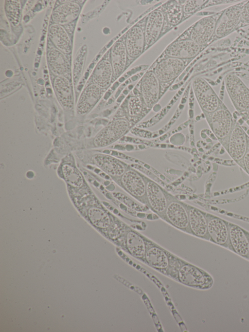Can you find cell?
<instances>
[{"label": "cell", "instance_id": "obj_6", "mask_svg": "<svg viewBox=\"0 0 249 332\" xmlns=\"http://www.w3.org/2000/svg\"><path fill=\"white\" fill-rule=\"evenodd\" d=\"M243 4L227 8L218 17L216 22L214 35L217 38L224 37L240 25L241 12Z\"/></svg>", "mask_w": 249, "mask_h": 332}, {"label": "cell", "instance_id": "obj_30", "mask_svg": "<svg viewBox=\"0 0 249 332\" xmlns=\"http://www.w3.org/2000/svg\"><path fill=\"white\" fill-rule=\"evenodd\" d=\"M62 175L66 183L75 187H81L84 180L80 172L75 167L65 164L62 167Z\"/></svg>", "mask_w": 249, "mask_h": 332}, {"label": "cell", "instance_id": "obj_28", "mask_svg": "<svg viewBox=\"0 0 249 332\" xmlns=\"http://www.w3.org/2000/svg\"><path fill=\"white\" fill-rule=\"evenodd\" d=\"M126 246L130 254L136 257L143 256L145 246L142 239L134 232H129L126 236Z\"/></svg>", "mask_w": 249, "mask_h": 332}, {"label": "cell", "instance_id": "obj_37", "mask_svg": "<svg viewBox=\"0 0 249 332\" xmlns=\"http://www.w3.org/2000/svg\"><path fill=\"white\" fill-rule=\"evenodd\" d=\"M243 169L249 175V136L248 137V147L243 158Z\"/></svg>", "mask_w": 249, "mask_h": 332}, {"label": "cell", "instance_id": "obj_25", "mask_svg": "<svg viewBox=\"0 0 249 332\" xmlns=\"http://www.w3.org/2000/svg\"><path fill=\"white\" fill-rule=\"evenodd\" d=\"M127 55L125 44L121 41L115 43L111 50V64L114 76H118L123 72L126 64Z\"/></svg>", "mask_w": 249, "mask_h": 332}, {"label": "cell", "instance_id": "obj_5", "mask_svg": "<svg viewBox=\"0 0 249 332\" xmlns=\"http://www.w3.org/2000/svg\"><path fill=\"white\" fill-rule=\"evenodd\" d=\"M248 135L236 121L229 137L226 150L232 159L242 168L243 158L248 147Z\"/></svg>", "mask_w": 249, "mask_h": 332}, {"label": "cell", "instance_id": "obj_23", "mask_svg": "<svg viewBox=\"0 0 249 332\" xmlns=\"http://www.w3.org/2000/svg\"><path fill=\"white\" fill-rule=\"evenodd\" d=\"M47 60L50 70L54 74L62 76L69 72L70 62L60 50L55 48L50 50L47 54Z\"/></svg>", "mask_w": 249, "mask_h": 332}, {"label": "cell", "instance_id": "obj_18", "mask_svg": "<svg viewBox=\"0 0 249 332\" xmlns=\"http://www.w3.org/2000/svg\"><path fill=\"white\" fill-rule=\"evenodd\" d=\"M55 93L62 107L66 110L73 108V97L69 80L62 76H57L53 82Z\"/></svg>", "mask_w": 249, "mask_h": 332}, {"label": "cell", "instance_id": "obj_15", "mask_svg": "<svg viewBox=\"0 0 249 332\" xmlns=\"http://www.w3.org/2000/svg\"><path fill=\"white\" fill-rule=\"evenodd\" d=\"M164 19L163 14L159 10H155L149 14L144 33L145 42L147 45L153 44L159 37L163 25Z\"/></svg>", "mask_w": 249, "mask_h": 332}, {"label": "cell", "instance_id": "obj_8", "mask_svg": "<svg viewBox=\"0 0 249 332\" xmlns=\"http://www.w3.org/2000/svg\"><path fill=\"white\" fill-rule=\"evenodd\" d=\"M205 214L210 239L219 245L228 247L230 244L231 246L229 240V222L212 214L206 212Z\"/></svg>", "mask_w": 249, "mask_h": 332}, {"label": "cell", "instance_id": "obj_32", "mask_svg": "<svg viewBox=\"0 0 249 332\" xmlns=\"http://www.w3.org/2000/svg\"><path fill=\"white\" fill-rule=\"evenodd\" d=\"M5 11L6 16L11 24L16 26L20 21L21 8L18 0H6Z\"/></svg>", "mask_w": 249, "mask_h": 332}, {"label": "cell", "instance_id": "obj_31", "mask_svg": "<svg viewBox=\"0 0 249 332\" xmlns=\"http://www.w3.org/2000/svg\"><path fill=\"white\" fill-rule=\"evenodd\" d=\"M88 215L92 224L98 228H105L110 224V220L108 214L100 208H90L88 212Z\"/></svg>", "mask_w": 249, "mask_h": 332}, {"label": "cell", "instance_id": "obj_2", "mask_svg": "<svg viewBox=\"0 0 249 332\" xmlns=\"http://www.w3.org/2000/svg\"><path fill=\"white\" fill-rule=\"evenodd\" d=\"M226 91L236 111L241 117L249 111V89L234 74H228L225 78Z\"/></svg>", "mask_w": 249, "mask_h": 332}, {"label": "cell", "instance_id": "obj_19", "mask_svg": "<svg viewBox=\"0 0 249 332\" xmlns=\"http://www.w3.org/2000/svg\"><path fill=\"white\" fill-rule=\"evenodd\" d=\"M66 2L56 8L52 14V19L55 24L64 25L74 20L80 12L79 5L70 0H60Z\"/></svg>", "mask_w": 249, "mask_h": 332}, {"label": "cell", "instance_id": "obj_21", "mask_svg": "<svg viewBox=\"0 0 249 332\" xmlns=\"http://www.w3.org/2000/svg\"><path fill=\"white\" fill-rule=\"evenodd\" d=\"M94 161L99 167L113 177H121L126 170L122 162L108 155L97 154Z\"/></svg>", "mask_w": 249, "mask_h": 332}, {"label": "cell", "instance_id": "obj_12", "mask_svg": "<svg viewBox=\"0 0 249 332\" xmlns=\"http://www.w3.org/2000/svg\"><path fill=\"white\" fill-rule=\"evenodd\" d=\"M146 195L150 208L163 216L168 203L164 191L156 183L148 180L146 182Z\"/></svg>", "mask_w": 249, "mask_h": 332}, {"label": "cell", "instance_id": "obj_1", "mask_svg": "<svg viewBox=\"0 0 249 332\" xmlns=\"http://www.w3.org/2000/svg\"><path fill=\"white\" fill-rule=\"evenodd\" d=\"M207 122L216 138L226 149L236 120L223 103L213 112L205 115Z\"/></svg>", "mask_w": 249, "mask_h": 332}, {"label": "cell", "instance_id": "obj_27", "mask_svg": "<svg viewBox=\"0 0 249 332\" xmlns=\"http://www.w3.org/2000/svg\"><path fill=\"white\" fill-rule=\"evenodd\" d=\"M180 281L190 286H198L204 282V278L201 272L196 268L186 265L183 266L178 273Z\"/></svg>", "mask_w": 249, "mask_h": 332}, {"label": "cell", "instance_id": "obj_34", "mask_svg": "<svg viewBox=\"0 0 249 332\" xmlns=\"http://www.w3.org/2000/svg\"><path fill=\"white\" fill-rule=\"evenodd\" d=\"M142 100L139 96H133L130 97L128 101V111L131 116H137L142 109Z\"/></svg>", "mask_w": 249, "mask_h": 332}, {"label": "cell", "instance_id": "obj_35", "mask_svg": "<svg viewBox=\"0 0 249 332\" xmlns=\"http://www.w3.org/2000/svg\"><path fill=\"white\" fill-rule=\"evenodd\" d=\"M249 24V1L243 4L241 12V22L240 25Z\"/></svg>", "mask_w": 249, "mask_h": 332}, {"label": "cell", "instance_id": "obj_22", "mask_svg": "<svg viewBox=\"0 0 249 332\" xmlns=\"http://www.w3.org/2000/svg\"><path fill=\"white\" fill-rule=\"evenodd\" d=\"M144 35L138 26L133 27L127 33L125 38V47L127 54L132 57L139 56L142 52L144 43Z\"/></svg>", "mask_w": 249, "mask_h": 332}, {"label": "cell", "instance_id": "obj_9", "mask_svg": "<svg viewBox=\"0 0 249 332\" xmlns=\"http://www.w3.org/2000/svg\"><path fill=\"white\" fill-rule=\"evenodd\" d=\"M141 93L143 103L152 107L158 101L160 94V81L154 72H149L143 76L140 85Z\"/></svg>", "mask_w": 249, "mask_h": 332}, {"label": "cell", "instance_id": "obj_14", "mask_svg": "<svg viewBox=\"0 0 249 332\" xmlns=\"http://www.w3.org/2000/svg\"><path fill=\"white\" fill-rule=\"evenodd\" d=\"M165 214L170 222L177 228L183 230L190 227L187 208L180 203L176 201L168 202Z\"/></svg>", "mask_w": 249, "mask_h": 332}, {"label": "cell", "instance_id": "obj_13", "mask_svg": "<svg viewBox=\"0 0 249 332\" xmlns=\"http://www.w3.org/2000/svg\"><path fill=\"white\" fill-rule=\"evenodd\" d=\"M200 50V46L191 39H186L172 43L167 48L165 53L170 57L181 59L193 57Z\"/></svg>", "mask_w": 249, "mask_h": 332}, {"label": "cell", "instance_id": "obj_33", "mask_svg": "<svg viewBox=\"0 0 249 332\" xmlns=\"http://www.w3.org/2000/svg\"><path fill=\"white\" fill-rule=\"evenodd\" d=\"M183 8L178 4L171 6L167 12V19L169 23L176 25L179 23L182 17Z\"/></svg>", "mask_w": 249, "mask_h": 332}, {"label": "cell", "instance_id": "obj_20", "mask_svg": "<svg viewBox=\"0 0 249 332\" xmlns=\"http://www.w3.org/2000/svg\"><path fill=\"white\" fill-rule=\"evenodd\" d=\"M229 240L231 248L242 256L249 254V240L246 232L237 225L229 223Z\"/></svg>", "mask_w": 249, "mask_h": 332}, {"label": "cell", "instance_id": "obj_7", "mask_svg": "<svg viewBox=\"0 0 249 332\" xmlns=\"http://www.w3.org/2000/svg\"><path fill=\"white\" fill-rule=\"evenodd\" d=\"M122 187L135 198L148 204L146 195V180L137 171L127 169L120 177Z\"/></svg>", "mask_w": 249, "mask_h": 332}, {"label": "cell", "instance_id": "obj_26", "mask_svg": "<svg viewBox=\"0 0 249 332\" xmlns=\"http://www.w3.org/2000/svg\"><path fill=\"white\" fill-rule=\"evenodd\" d=\"M113 75L111 64L107 60L101 61L96 66L92 74L93 84L101 89L107 87Z\"/></svg>", "mask_w": 249, "mask_h": 332}, {"label": "cell", "instance_id": "obj_24", "mask_svg": "<svg viewBox=\"0 0 249 332\" xmlns=\"http://www.w3.org/2000/svg\"><path fill=\"white\" fill-rule=\"evenodd\" d=\"M49 37L52 42L62 53L69 54L71 52V40L61 25L57 24L51 25L49 29Z\"/></svg>", "mask_w": 249, "mask_h": 332}, {"label": "cell", "instance_id": "obj_38", "mask_svg": "<svg viewBox=\"0 0 249 332\" xmlns=\"http://www.w3.org/2000/svg\"><path fill=\"white\" fill-rule=\"evenodd\" d=\"M246 234H247V237H248V240H249V234H247V233H246Z\"/></svg>", "mask_w": 249, "mask_h": 332}, {"label": "cell", "instance_id": "obj_10", "mask_svg": "<svg viewBox=\"0 0 249 332\" xmlns=\"http://www.w3.org/2000/svg\"><path fill=\"white\" fill-rule=\"evenodd\" d=\"M184 68V63L182 59L169 57L158 64L154 73L160 81L167 82L178 76Z\"/></svg>", "mask_w": 249, "mask_h": 332}, {"label": "cell", "instance_id": "obj_4", "mask_svg": "<svg viewBox=\"0 0 249 332\" xmlns=\"http://www.w3.org/2000/svg\"><path fill=\"white\" fill-rule=\"evenodd\" d=\"M129 122L124 118L113 120L102 129L94 139V145L97 148L107 146L115 142L129 130Z\"/></svg>", "mask_w": 249, "mask_h": 332}, {"label": "cell", "instance_id": "obj_3", "mask_svg": "<svg viewBox=\"0 0 249 332\" xmlns=\"http://www.w3.org/2000/svg\"><path fill=\"white\" fill-rule=\"evenodd\" d=\"M192 86L196 99L205 115L213 112L223 103L203 78H195L192 82Z\"/></svg>", "mask_w": 249, "mask_h": 332}, {"label": "cell", "instance_id": "obj_36", "mask_svg": "<svg viewBox=\"0 0 249 332\" xmlns=\"http://www.w3.org/2000/svg\"><path fill=\"white\" fill-rule=\"evenodd\" d=\"M203 1L197 0H187L183 7V11L185 13H191L193 12L198 7L201 5V3Z\"/></svg>", "mask_w": 249, "mask_h": 332}, {"label": "cell", "instance_id": "obj_11", "mask_svg": "<svg viewBox=\"0 0 249 332\" xmlns=\"http://www.w3.org/2000/svg\"><path fill=\"white\" fill-rule=\"evenodd\" d=\"M216 20L212 17L201 18L194 26L191 39L199 46L206 44L214 36Z\"/></svg>", "mask_w": 249, "mask_h": 332}, {"label": "cell", "instance_id": "obj_17", "mask_svg": "<svg viewBox=\"0 0 249 332\" xmlns=\"http://www.w3.org/2000/svg\"><path fill=\"white\" fill-rule=\"evenodd\" d=\"M189 226L191 232L196 236L210 239L207 230V221L205 212L191 206H187Z\"/></svg>", "mask_w": 249, "mask_h": 332}, {"label": "cell", "instance_id": "obj_29", "mask_svg": "<svg viewBox=\"0 0 249 332\" xmlns=\"http://www.w3.org/2000/svg\"><path fill=\"white\" fill-rule=\"evenodd\" d=\"M145 258L151 266L156 268L164 269L168 265L165 253L157 247H152L148 250L146 253Z\"/></svg>", "mask_w": 249, "mask_h": 332}, {"label": "cell", "instance_id": "obj_16", "mask_svg": "<svg viewBox=\"0 0 249 332\" xmlns=\"http://www.w3.org/2000/svg\"><path fill=\"white\" fill-rule=\"evenodd\" d=\"M101 96V88L94 84L88 86L81 94L76 107L77 113L84 115L90 111Z\"/></svg>", "mask_w": 249, "mask_h": 332}]
</instances>
